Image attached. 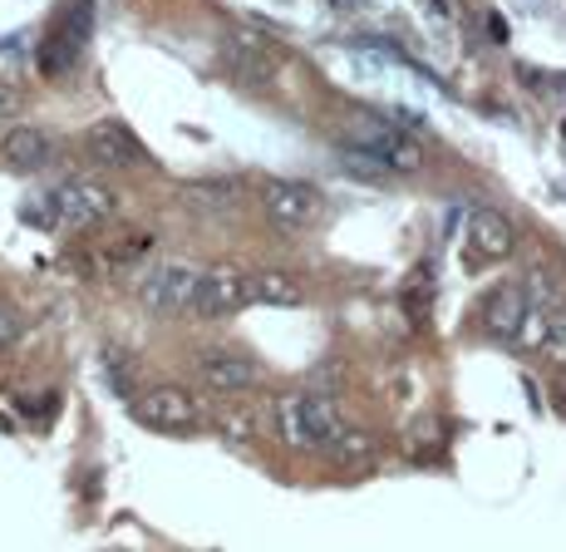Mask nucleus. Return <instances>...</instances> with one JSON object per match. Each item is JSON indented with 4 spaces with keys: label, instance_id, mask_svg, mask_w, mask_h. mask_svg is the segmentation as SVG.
I'll use <instances>...</instances> for the list:
<instances>
[{
    "label": "nucleus",
    "instance_id": "obj_1",
    "mask_svg": "<svg viewBox=\"0 0 566 552\" xmlns=\"http://www.w3.org/2000/svg\"><path fill=\"white\" fill-rule=\"evenodd\" d=\"M345 435L340 415H335L331 399L321 395H286L281 399V439L291 449H335V439Z\"/></svg>",
    "mask_w": 566,
    "mask_h": 552
},
{
    "label": "nucleus",
    "instance_id": "obj_2",
    "mask_svg": "<svg viewBox=\"0 0 566 552\" xmlns=\"http://www.w3.org/2000/svg\"><path fill=\"white\" fill-rule=\"evenodd\" d=\"M345 144H350V148H365V154H375V158H385L389 173H419V168H423L419 138L399 134L395 124H385V118H375V114L345 118Z\"/></svg>",
    "mask_w": 566,
    "mask_h": 552
},
{
    "label": "nucleus",
    "instance_id": "obj_3",
    "mask_svg": "<svg viewBox=\"0 0 566 552\" xmlns=\"http://www.w3.org/2000/svg\"><path fill=\"white\" fill-rule=\"evenodd\" d=\"M261 208H266V218L276 227H286V232H306V227L325 218L321 188L296 183V178H271L266 188H261Z\"/></svg>",
    "mask_w": 566,
    "mask_h": 552
},
{
    "label": "nucleus",
    "instance_id": "obj_4",
    "mask_svg": "<svg viewBox=\"0 0 566 552\" xmlns=\"http://www.w3.org/2000/svg\"><path fill=\"white\" fill-rule=\"evenodd\" d=\"M198 281H202L198 267L163 262V267H154V272L144 277L138 301H144L154 316H182V311H192V301H198Z\"/></svg>",
    "mask_w": 566,
    "mask_h": 552
},
{
    "label": "nucleus",
    "instance_id": "obj_5",
    "mask_svg": "<svg viewBox=\"0 0 566 552\" xmlns=\"http://www.w3.org/2000/svg\"><path fill=\"white\" fill-rule=\"evenodd\" d=\"M45 202H50V218L64 222V227H94V222L114 218V208H118V198L104 188V183H84V178L60 183Z\"/></svg>",
    "mask_w": 566,
    "mask_h": 552
},
{
    "label": "nucleus",
    "instance_id": "obj_6",
    "mask_svg": "<svg viewBox=\"0 0 566 552\" xmlns=\"http://www.w3.org/2000/svg\"><path fill=\"white\" fill-rule=\"evenodd\" d=\"M90 30H94V6H90V0H80V6H74L70 15H64L60 25L50 30L45 50H40V70H45L50 80H60V74H70L74 64H80L84 45H90Z\"/></svg>",
    "mask_w": 566,
    "mask_h": 552
},
{
    "label": "nucleus",
    "instance_id": "obj_7",
    "mask_svg": "<svg viewBox=\"0 0 566 552\" xmlns=\"http://www.w3.org/2000/svg\"><path fill=\"white\" fill-rule=\"evenodd\" d=\"M252 301V277H242L237 267H207L198 281V301H192V316L222 321L237 316V311Z\"/></svg>",
    "mask_w": 566,
    "mask_h": 552
},
{
    "label": "nucleus",
    "instance_id": "obj_8",
    "mask_svg": "<svg viewBox=\"0 0 566 552\" xmlns=\"http://www.w3.org/2000/svg\"><path fill=\"white\" fill-rule=\"evenodd\" d=\"M84 154L104 168H148L154 164V154H148V148L128 134V124H118V118H99V124L84 128Z\"/></svg>",
    "mask_w": 566,
    "mask_h": 552
},
{
    "label": "nucleus",
    "instance_id": "obj_9",
    "mask_svg": "<svg viewBox=\"0 0 566 552\" xmlns=\"http://www.w3.org/2000/svg\"><path fill=\"white\" fill-rule=\"evenodd\" d=\"M138 419L148 429H163V435H178V429H192L202 419V405L178 385H158L138 399Z\"/></svg>",
    "mask_w": 566,
    "mask_h": 552
},
{
    "label": "nucleus",
    "instance_id": "obj_10",
    "mask_svg": "<svg viewBox=\"0 0 566 552\" xmlns=\"http://www.w3.org/2000/svg\"><path fill=\"white\" fill-rule=\"evenodd\" d=\"M198 375L212 389H222V395H237V389H252L261 381L256 361H247V355L237 351H202L198 355Z\"/></svg>",
    "mask_w": 566,
    "mask_h": 552
},
{
    "label": "nucleus",
    "instance_id": "obj_11",
    "mask_svg": "<svg viewBox=\"0 0 566 552\" xmlns=\"http://www.w3.org/2000/svg\"><path fill=\"white\" fill-rule=\"evenodd\" d=\"M0 154H6L15 168L40 173V168L54 164V138H50L40 124H15V128L6 134V144H0Z\"/></svg>",
    "mask_w": 566,
    "mask_h": 552
},
{
    "label": "nucleus",
    "instance_id": "obj_12",
    "mask_svg": "<svg viewBox=\"0 0 566 552\" xmlns=\"http://www.w3.org/2000/svg\"><path fill=\"white\" fill-rule=\"evenodd\" d=\"M517 242L513 222L503 218L497 208H473L468 212V247H473L478 257H507Z\"/></svg>",
    "mask_w": 566,
    "mask_h": 552
},
{
    "label": "nucleus",
    "instance_id": "obj_13",
    "mask_svg": "<svg viewBox=\"0 0 566 552\" xmlns=\"http://www.w3.org/2000/svg\"><path fill=\"white\" fill-rule=\"evenodd\" d=\"M527 291L522 287H497L493 296L483 301V326L497 335V341H517L522 321H527Z\"/></svg>",
    "mask_w": 566,
    "mask_h": 552
},
{
    "label": "nucleus",
    "instance_id": "obj_14",
    "mask_svg": "<svg viewBox=\"0 0 566 552\" xmlns=\"http://www.w3.org/2000/svg\"><path fill=\"white\" fill-rule=\"evenodd\" d=\"M252 301L261 306H301L306 301V281L291 277V272H256L252 277Z\"/></svg>",
    "mask_w": 566,
    "mask_h": 552
},
{
    "label": "nucleus",
    "instance_id": "obj_15",
    "mask_svg": "<svg viewBox=\"0 0 566 552\" xmlns=\"http://www.w3.org/2000/svg\"><path fill=\"white\" fill-rule=\"evenodd\" d=\"M182 198L198 202V208H207V212H227L232 208V198H237V183H188Z\"/></svg>",
    "mask_w": 566,
    "mask_h": 552
},
{
    "label": "nucleus",
    "instance_id": "obj_16",
    "mask_svg": "<svg viewBox=\"0 0 566 552\" xmlns=\"http://www.w3.org/2000/svg\"><path fill=\"white\" fill-rule=\"evenodd\" d=\"M154 252V232H124L118 242H108V262H138V257Z\"/></svg>",
    "mask_w": 566,
    "mask_h": 552
},
{
    "label": "nucleus",
    "instance_id": "obj_17",
    "mask_svg": "<svg viewBox=\"0 0 566 552\" xmlns=\"http://www.w3.org/2000/svg\"><path fill=\"white\" fill-rule=\"evenodd\" d=\"M335 459H369V454H375V444H369L365 435H350V429H345L340 439H335Z\"/></svg>",
    "mask_w": 566,
    "mask_h": 552
},
{
    "label": "nucleus",
    "instance_id": "obj_18",
    "mask_svg": "<svg viewBox=\"0 0 566 552\" xmlns=\"http://www.w3.org/2000/svg\"><path fill=\"white\" fill-rule=\"evenodd\" d=\"M20 110H25V94H20V84L0 80V124H6V118H15Z\"/></svg>",
    "mask_w": 566,
    "mask_h": 552
},
{
    "label": "nucleus",
    "instance_id": "obj_19",
    "mask_svg": "<svg viewBox=\"0 0 566 552\" xmlns=\"http://www.w3.org/2000/svg\"><path fill=\"white\" fill-rule=\"evenodd\" d=\"M15 335H20V316L6 306V301H0V351H10V345H15Z\"/></svg>",
    "mask_w": 566,
    "mask_h": 552
},
{
    "label": "nucleus",
    "instance_id": "obj_20",
    "mask_svg": "<svg viewBox=\"0 0 566 552\" xmlns=\"http://www.w3.org/2000/svg\"><path fill=\"white\" fill-rule=\"evenodd\" d=\"M222 429H232V435L252 439V419H242V415H227V419H222Z\"/></svg>",
    "mask_w": 566,
    "mask_h": 552
},
{
    "label": "nucleus",
    "instance_id": "obj_21",
    "mask_svg": "<svg viewBox=\"0 0 566 552\" xmlns=\"http://www.w3.org/2000/svg\"><path fill=\"white\" fill-rule=\"evenodd\" d=\"M429 10H439V15H449V0H423Z\"/></svg>",
    "mask_w": 566,
    "mask_h": 552
}]
</instances>
